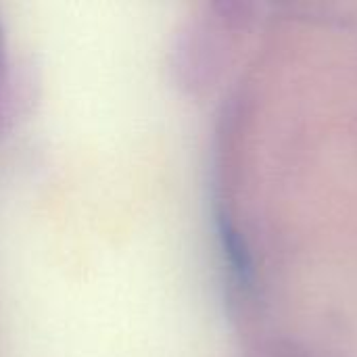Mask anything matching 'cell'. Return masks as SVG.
<instances>
[]
</instances>
